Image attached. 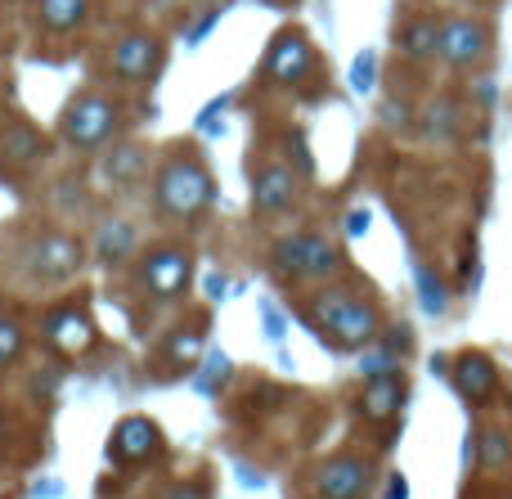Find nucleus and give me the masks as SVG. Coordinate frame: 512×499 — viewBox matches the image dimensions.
Returning a JSON list of instances; mask_svg holds the SVG:
<instances>
[{
  "label": "nucleus",
  "instance_id": "nucleus-1",
  "mask_svg": "<svg viewBox=\"0 0 512 499\" xmlns=\"http://www.w3.org/2000/svg\"><path fill=\"white\" fill-rule=\"evenodd\" d=\"M310 324L315 333L337 351H364L378 342L382 333V311L355 288H319L310 297Z\"/></svg>",
  "mask_w": 512,
  "mask_h": 499
},
{
  "label": "nucleus",
  "instance_id": "nucleus-2",
  "mask_svg": "<svg viewBox=\"0 0 512 499\" xmlns=\"http://www.w3.org/2000/svg\"><path fill=\"white\" fill-rule=\"evenodd\" d=\"M216 203V180L194 153H176L158 167L153 180V207L171 221H194Z\"/></svg>",
  "mask_w": 512,
  "mask_h": 499
},
{
  "label": "nucleus",
  "instance_id": "nucleus-3",
  "mask_svg": "<svg viewBox=\"0 0 512 499\" xmlns=\"http://www.w3.org/2000/svg\"><path fill=\"white\" fill-rule=\"evenodd\" d=\"M122 122V108L108 95H77L59 117V135L72 149H99Z\"/></svg>",
  "mask_w": 512,
  "mask_h": 499
},
{
  "label": "nucleus",
  "instance_id": "nucleus-4",
  "mask_svg": "<svg viewBox=\"0 0 512 499\" xmlns=\"http://www.w3.org/2000/svg\"><path fill=\"white\" fill-rule=\"evenodd\" d=\"M189 279H194V257H189V248H180V243H158V248H149L140 257V284H144V293L158 297V302L185 297Z\"/></svg>",
  "mask_w": 512,
  "mask_h": 499
},
{
  "label": "nucleus",
  "instance_id": "nucleus-5",
  "mask_svg": "<svg viewBox=\"0 0 512 499\" xmlns=\"http://www.w3.org/2000/svg\"><path fill=\"white\" fill-rule=\"evenodd\" d=\"M490 54V27L477 14H454L441 18V63L454 72L481 68Z\"/></svg>",
  "mask_w": 512,
  "mask_h": 499
},
{
  "label": "nucleus",
  "instance_id": "nucleus-6",
  "mask_svg": "<svg viewBox=\"0 0 512 499\" xmlns=\"http://www.w3.org/2000/svg\"><path fill=\"white\" fill-rule=\"evenodd\" d=\"M81 261H86V248H81V239H72V234H63V230L36 234V239L27 243V252H23V266L32 270L36 279H45V284L72 279L81 270Z\"/></svg>",
  "mask_w": 512,
  "mask_h": 499
},
{
  "label": "nucleus",
  "instance_id": "nucleus-7",
  "mask_svg": "<svg viewBox=\"0 0 512 499\" xmlns=\"http://www.w3.org/2000/svg\"><path fill=\"white\" fill-rule=\"evenodd\" d=\"M162 59H167V50H162V36H153V32H126L122 41H113V50H108V68H113V77L131 81V86L158 77Z\"/></svg>",
  "mask_w": 512,
  "mask_h": 499
},
{
  "label": "nucleus",
  "instance_id": "nucleus-8",
  "mask_svg": "<svg viewBox=\"0 0 512 499\" xmlns=\"http://www.w3.org/2000/svg\"><path fill=\"white\" fill-rule=\"evenodd\" d=\"M315 72V45L301 32H279L265 50V77L279 86H301Z\"/></svg>",
  "mask_w": 512,
  "mask_h": 499
},
{
  "label": "nucleus",
  "instance_id": "nucleus-9",
  "mask_svg": "<svg viewBox=\"0 0 512 499\" xmlns=\"http://www.w3.org/2000/svg\"><path fill=\"white\" fill-rule=\"evenodd\" d=\"M162 450V432L153 419H140V414H131V419H122L113 428V437H108V459H113L117 468H135V464H149L153 455Z\"/></svg>",
  "mask_w": 512,
  "mask_h": 499
},
{
  "label": "nucleus",
  "instance_id": "nucleus-10",
  "mask_svg": "<svg viewBox=\"0 0 512 499\" xmlns=\"http://www.w3.org/2000/svg\"><path fill=\"white\" fill-rule=\"evenodd\" d=\"M41 333L45 342H50L59 356H86V351H95V324H90L86 311H77V306H54L50 315L41 320Z\"/></svg>",
  "mask_w": 512,
  "mask_h": 499
},
{
  "label": "nucleus",
  "instance_id": "nucleus-11",
  "mask_svg": "<svg viewBox=\"0 0 512 499\" xmlns=\"http://www.w3.org/2000/svg\"><path fill=\"white\" fill-rule=\"evenodd\" d=\"M373 486V464L360 455H337L319 468L315 491L319 499H364Z\"/></svg>",
  "mask_w": 512,
  "mask_h": 499
},
{
  "label": "nucleus",
  "instance_id": "nucleus-12",
  "mask_svg": "<svg viewBox=\"0 0 512 499\" xmlns=\"http://www.w3.org/2000/svg\"><path fill=\"white\" fill-rule=\"evenodd\" d=\"M450 383L459 387V396L468 405H486L499 396V369L486 351H463L450 365Z\"/></svg>",
  "mask_w": 512,
  "mask_h": 499
},
{
  "label": "nucleus",
  "instance_id": "nucleus-13",
  "mask_svg": "<svg viewBox=\"0 0 512 499\" xmlns=\"http://www.w3.org/2000/svg\"><path fill=\"white\" fill-rule=\"evenodd\" d=\"M409 387H405V374H387V378H369V383L360 387V419L373 423V428H382V423H391L400 414V405H405Z\"/></svg>",
  "mask_w": 512,
  "mask_h": 499
},
{
  "label": "nucleus",
  "instance_id": "nucleus-14",
  "mask_svg": "<svg viewBox=\"0 0 512 499\" xmlns=\"http://www.w3.org/2000/svg\"><path fill=\"white\" fill-rule=\"evenodd\" d=\"M297 198V176L288 167H265L252 180V212L256 216H283Z\"/></svg>",
  "mask_w": 512,
  "mask_h": 499
},
{
  "label": "nucleus",
  "instance_id": "nucleus-15",
  "mask_svg": "<svg viewBox=\"0 0 512 499\" xmlns=\"http://www.w3.org/2000/svg\"><path fill=\"white\" fill-rule=\"evenodd\" d=\"M149 171V149L144 144H113V149L99 158V180L113 189H135Z\"/></svg>",
  "mask_w": 512,
  "mask_h": 499
},
{
  "label": "nucleus",
  "instance_id": "nucleus-16",
  "mask_svg": "<svg viewBox=\"0 0 512 499\" xmlns=\"http://www.w3.org/2000/svg\"><path fill=\"white\" fill-rule=\"evenodd\" d=\"M135 243H140V234H135L131 221H122V216H117V221H104L95 234V261L104 270L126 266V261L135 257Z\"/></svg>",
  "mask_w": 512,
  "mask_h": 499
},
{
  "label": "nucleus",
  "instance_id": "nucleus-17",
  "mask_svg": "<svg viewBox=\"0 0 512 499\" xmlns=\"http://www.w3.org/2000/svg\"><path fill=\"white\" fill-rule=\"evenodd\" d=\"M0 153H5L14 167H36V162H45V153H50V140L27 122H9L5 131H0Z\"/></svg>",
  "mask_w": 512,
  "mask_h": 499
},
{
  "label": "nucleus",
  "instance_id": "nucleus-18",
  "mask_svg": "<svg viewBox=\"0 0 512 499\" xmlns=\"http://www.w3.org/2000/svg\"><path fill=\"white\" fill-rule=\"evenodd\" d=\"M400 50H405L409 63H432L441 59V18L418 14L400 27Z\"/></svg>",
  "mask_w": 512,
  "mask_h": 499
},
{
  "label": "nucleus",
  "instance_id": "nucleus-19",
  "mask_svg": "<svg viewBox=\"0 0 512 499\" xmlns=\"http://www.w3.org/2000/svg\"><path fill=\"white\" fill-rule=\"evenodd\" d=\"M90 18V0H36V27L45 36H72Z\"/></svg>",
  "mask_w": 512,
  "mask_h": 499
},
{
  "label": "nucleus",
  "instance_id": "nucleus-20",
  "mask_svg": "<svg viewBox=\"0 0 512 499\" xmlns=\"http://www.w3.org/2000/svg\"><path fill=\"white\" fill-rule=\"evenodd\" d=\"M342 252L328 234H310L306 230V248H301V284H324L328 275H337Z\"/></svg>",
  "mask_w": 512,
  "mask_h": 499
},
{
  "label": "nucleus",
  "instance_id": "nucleus-21",
  "mask_svg": "<svg viewBox=\"0 0 512 499\" xmlns=\"http://www.w3.org/2000/svg\"><path fill=\"white\" fill-rule=\"evenodd\" d=\"M472 446H477V464L486 468V473H504L508 459H512V437L508 428H486L472 437Z\"/></svg>",
  "mask_w": 512,
  "mask_h": 499
},
{
  "label": "nucleus",
  "instance_id": "nucleus-22",
  "mask_svg": "<svg viewBox=\"0 0 512 499\" xmlns=\"http://www.w3.org/2000/svg\"><path fill=\"white\" fill-rule=\"evenodd\" d=\"M301 248H306V230H301V234H283V239H274V248H270L274 275L288 279V284H301Z\"/></svg>",
  "mask_w": 512,
  "mask_h": 499
},
{
  "label": "nucleus",
  "instance_id": "nucleus-23",
  "mask_svg": "<svg viewBox=\"0 0 512 499\" xmlns=\"http://www.w3.org/2000/svg\"><path fill=\"white\" fill-rule=\"evenodd\" d=\"M414 284H418V302H423L427 315H445L450 311V288L441 284L432 266H414Z\"/></svg>",
  "mask_w": 512,
  "mask_h": 499
},
{
  "label": "nucleus",
  "instance_id": "nucleus-24",
  "mask_svg": "<svg viewBox=\"0 0 512 499\" xmlns=\"http://www.w3.org/2000/svg\"><path fill=\"white\" fill-rule=\"evenodd\" d=\"M423 122H427V135H436V140H450V135L463 131V108L454 104L450 95H441L432 108H427Z\"/></svg>",
  "mask_w": 512,
  "mask_h": 499
},
{
  "label": "nucleus",
  "instance_id": "nucleus-25",
  "mask_svg": "<svg viewBox=\"0 0 512 499\" xmlns=\"http://www.w3.org/2000/svg\"><path fill=\"white\" fill-rule=\"evenodd\" d=\"M167 356L176 369H194L198 356H203V329H176L167 342Z\"/></svg>",
  "mask_w": 512,
  "mask_h": 499
},
{
  "label": "nucleus",
  "instance_id": "nucleus-26",
  "mask_svg": "<svg viewBox=\"0 0 512 499\" xmlns=\"http://www.w3.org/2000/svg\"><path fill=\"white\" fill-rule=\"evenodd\" d=\"M225 383H230V356L212 351V356L203 360V374H194V387H198L203 396H216Z\"/></svg>",
  "mask_w": 512,
  "mask_h": 499
},
{
  "label": "nucleus",
  "instance_id": "nucleus-27",
  "mask_svg": "<svg viewBox=\"0 0 512 499\" xmlns=\"http://www.w3.org/2000/svg\"><path fill=\"white\" fill-rule=\"evenodd\" d=\"M351 90H360V95H369V90H378V50H360L351 63Z\"/></svg>",
  "mask_w": 512,
  "mask_h": 499
},
{
  "label": "nucleus",
  "instance_id": "nucleus-28",
  "mask_svg": "<svg viewBox=\"0 0 512 499\" xmlns=\"http://www.w3.org/2000/svg\"><path fill=\"white\" fill-rule=\"evenodd\" d=\"M23 347H27L23 329H18L14 320H5V315H0V369H5V365H14V360L23 356Z\"/></svg>",
  "mask_w": 512,
  "mask_h": 499
},
{
  "label": "nucleus",
  "instance_id": "nucleus-29",
  "mask_svg": "<svg viewBox=\"0 0 512 499\" xmlns=\"http://www.w3.org/2000/svg\"><path fill=\"white\" fill-rule=\"evenodd\" d=\"M225 9H230V0H216V5H207V9H203V18H198V23L185 32V45H198V41H203V36L225 18Z\"/></svg>",
  "mask_w": 512,
  "mask_h": 499
},
{
  "label": "nucleus",
  "instance_id": "nucleus-30",
  "mask_svg": "<svg viewBox=\"0 0 512 499\" xmlns=\"http://www.w3.org/2000/svg\"><path fill=\"white\" fill-rule=\"evenodd\" d=\"M369 225H373L369 207H351V212H346V234H351V239H364V234H369Z\"/></svg>",
  "mask_w": 512,
  "mask_h": 499
},
{
  "label": "nucleus",
  "instance_id": "nucleus-31",
  "mask_svg": "<svg viewBox=\"0 0 512 499\" xmlns=\"http://www.w3.org/2000/svg\"><path fill=\"white\" fill-rule=\"evenodd\" d=\"M225 104H230V99H212V104H207L203 108V113H198V131H203V135H216V117H221L225 113Z\"/></svg>",
  "mask_w": 512,
  "mask_h": 499
},
{
  "label": "nucleus",
  "instance_id": "nucleus-32",
  "mask_svg": "<svg viewBox=\"0 0 512 499\" xmlns=\"http://www.w3.org/2000/svg\"><path fill=\"white\" fill-rule=\"evenodd\" d=\"M261 320H265V333H270V342H283V315L274 311L270 302H261Z\"/></svg>",
  "mask_w": 512,
  "mask_h": 499
},
{
  "label": "nucleus",
  "instance_id": "nucleus-33",
  "mask_svg": "<svg viewBox=\"0 0 512 499\" xmlns=\"http://www.w3.org/2000/svg\"><path fill=\"white\" fill-rule=\"evenodd\" d=\"M167 499H207V491H203L198 482H176V486L167 491Z\"/></svg>",
  "mask_w": 512,
  "mask_h": 499
},
{
  "label": "nucleus",
  "instance_id": "nucleus-34",
  "mask_svg": "<svg viewBox=\"0 0 512 499\" xmlns=\"http://www.w3.org/2000/svg\"><path fill=\"white\" fill-rule=\"evenodd\" d=\"M495 95H499L495 81H490V77H477V104H481V108H495Z\"/></svg>",
  "mask_w": 512,
  "mask_h": 499
},
{
  "label": "nucleus",
  "instance_id": "nucleus-35",
  "mask_svg": "<svg viewBox=\"0 0 512 499\" xmlns=\"http://www.w3.org/2000/svg\"><path fill=\"white\" fill-rule=\"evenodd\" d=\"M387 499H409V486H405V477L400 473L387 477Z\"/></svg>",
  "mask_w": 512,
  "mask_h": 499
},
{
  "label": "nucleus",
  "instance_id": "nucleus-36",
  "mask_svg": "<svg viewBox=\"0 0 512 499\" xmlns=\"http://www.w3.org/2000/svg\"><path fill=\"white\" fill-rule=\"evenodd\" d=\"M207 293H212V297H225V293H230V284H225V275H207Z\"/></svg>",
  "mask_w": 512,
  "mask_h": 499
},
{
  "label": "nucleus",
  "instance_id": "nucleus-37",
  "mask_svg": "<svg viewBox=\"0 0 512 499\" xmlns=\"http://www.w3.org/2000/svg\"><path fill=\"white\" fill-rule=\"evenodd\" d=\"M0 446H5V419H0Z\"/></svg>",
  "mask_w": 512,
  "mask_h": 499
},
{
  "label": "nucleus",
  "instance_id": "nucleus-38",
  "mask_svg": "<svg viewBox=\"0 0 512 499\" xmlns=\"http://www.w3.org/2000/svg\"><path fill=\"white\" fill-rule=\"evenodd\" d=\"M198 5H216V0H198Z\"/></svg>",
  "mask_w": 512,
  "mask_h": 499
},
{
  "label": "nucleus",
  "instance_id": "nucleus-39",
  "mask_svg": "<svg viewBox=\"0 0 512 499\" xmlns=\"http://www.w3.org/2000/svg\"><path fill=\"white\" fill-rule=\"evenodd\" d=\"M472 5H486V0H472Z\"/></svg>",
  "mask_w": 512,
  "mask_h": 499
}]
</instances>
